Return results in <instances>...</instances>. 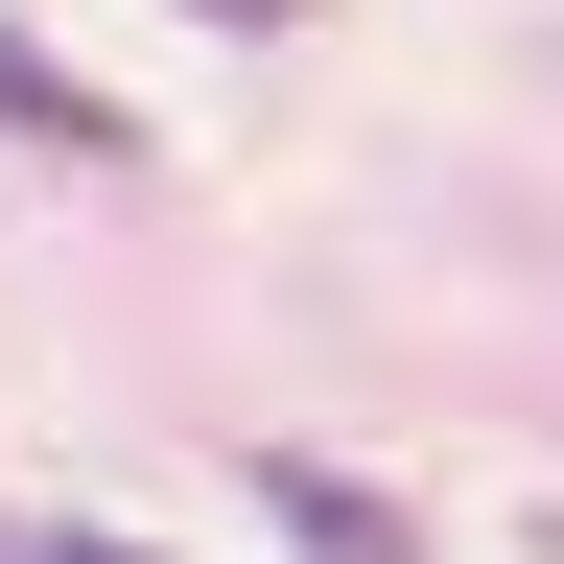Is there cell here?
Returning a JSON list of instances; mask_svg holds the SVG:
<instances>
[{"instance_id":"obj_1","label":"cell","mask_w":564,"mask_h":564,"mask_svg":"<svg viewBox=\"0 0 564 564\" xmlns=\"http://www.w3.org/2000/svg\"><path fill=\"white\" fill-rule=\"evenodd\" d=\"M0 141H47V165H118V141H141V118L95 95V70H47L24 24H0Z\"/></svg>"},{"instance_id":"obj_2","label":"cell","mask_w":564,"mask_h":564,"mask_svg":"<svg viewBox=\"0 0 564 564\" xmlns=\"http://www.w3.org/2000/svg\"><path fill=\"white\" fill-rule=\"evenodd\" d=\"M259 494H282V541H306V564H400V494H377V470H306V447H282Z\"/></svg>"},{"instance_id":"obj_3","label":"cell","mask_w":564,"mask_h":564,"mask_svg":"<svg viewBox=\"0 0 564 564\" xmlns=\"http://www.w3.org/2000/svg\"><path fill=\"white\" fill-rule=\"evenodd\" d=\"M0 564H141V541H70V518H47V541H0Z\"/></svg>"},{"instance_id":"obj_4","label":"cell","mask_w":564,"mask_h":564,"mask_svg":"<svg viewBox=\"0 0 564 564\" xmlns=\"http://www.w3.org/2000/svg\"><path fill=\"white\" fill-rule=\"evenodd\" d=\"M212 24H282V0H212Z\"/></svg>"}]
</instances>
